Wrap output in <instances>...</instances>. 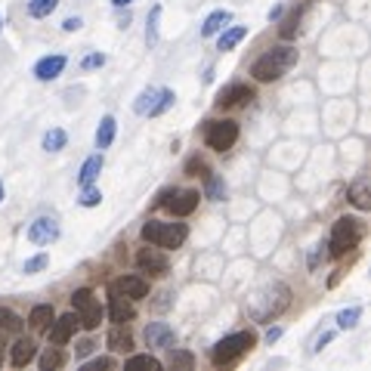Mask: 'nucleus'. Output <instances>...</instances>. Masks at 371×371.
<instances>
[{"instance_id":"18","label":"nucleus","mask_w":371,"mask_h":371,"mask_svg":"<svg viewBox=\"0 0 371 371\" xmlns=\"http://www.w3.org/2000/svg\"><path fill=\"white\" fill-rule=\"evenodd\" d=\"M229 22H232V13H229V9H213V13H210L208 19H204V25H201V37H213V34H220Z\"/></svg>"},{"instance_id":"38","label":"nucleus","mask_w":371,"mask_h":371,"mask_svg":"<svg viewBox=\"0 0 371 371\" xmlns=\"http://www.w3.org/2000/svg\"><path fill=\"white\" fill-rule=\"evenodd\" d=\"M297 22H300V16H297V13L288 16V19H285V25H282V37H291V34L297 31Z\"/></svg>"},{"instance_id":"5","label":"nucleus","mask_w":371,"mask_h":371,"mask_svg":"<svg viewBox=\"0 0 371 371\" xmlns=\"http://www.w3.org/2000/svg\"><path fill=\"white\" fill-rule=\"evenodd\" d=\"M362 241V223L356 217H340L331 229V241H328V250L334 257H343L347 250H352Z\"/></svg>"},{"instance_id":"19","label":"nucleus","mask_w":371,"mask_h":371,"mask_svg":"<svg viewBox=\"0 0 371 371\" xmlns=\"http://www.w3.org/2000/svg\"><path fill=\"white\" fill-rule=\"evenodd\" d=\"M248 37V28L245 25H235V28H223L220 31V41H217V50L223 53H229V50H235V46L241 44Z\"/></svg>"},{"instance_id":"7","label":"nucleus","mask_w":371,"mask_h":371,"mask_svg":"<svg viewBox=\"0 0 371 371\" xmlns=\"http://www.w3.org/2000/svg\"><path fill=\"white\" fill-rule=\"evenodd\" d=\"M204 143L213 152H226L238 143V124L235 121H208V127H204Z\"/></svg>"},{"instance_id":"12","label":"nucleus","mask_w":371,"mask_h":371,"mask_svg":"<svg viewBox=\"0 0 371 371\" xmlns=\"http://www.w3.org/2000/svg\"><path fill=\"white\" fill-rule=\"evenodd\" d=\"M111 291L124 294V297H130V300H143V297H148V282L139 275H124L111 285Z\"/></svg>"},{"instance_id":"33","label":"nucleus","mask_w":371,"mask_h":371,"mask_svg":"<svg viewBox=\"0 0 371 371\" xmlns=\"http://www.w3.org/2000/svg\"><path fill=\"white\" fill-rule=\"evenodd\" d=\"M81 208H96V204L102 201V192L99 189H93V186H83V192H81Z\"/></svg>"},{"instance_id":"24","label":"nucleus","mask_w":371,"mask_h":371,"mask_svg":"<svg viewBox=\"0 0 371 371\" xmlns=\"http://www.w3.org/2000/svg\"><path fill=\"white\" fill-rule=\"evenodd\" d=\"M53 319H56L53 306L50 303H41V306H34V310H31V315H28V325H31V328H46Z\"/></svg>"},{"instance_id":"49","label":"nucleus","mask_w":371,"mask_h":371,"mask_svg":"<svg viewBox=\"0 0 371 371\" xmlns=\"http://www.w3.org/2000/svg\"><path fill=\"white\" fill-rule=\"evenodd\" d=\"M0 28H4V19H0Z\"/></svg>"},{"instance_id":"6","label":"nucleus","mask_w":371,"mask_h":371,"mask_svg":"<svg viewBox=\"0 0 371 371\" xmlns=\"http://www.w3.org/2000/svg\"><path fill=\"white\" fill-rule=\"evenodd\" d=\"M173 90H164V87H148V90H143L136 96V102H133V111L136 115H143V118H158V115H164L167 108L173 106Z\"/></svg>"},{"instance_id":"3","label":"nucleus","mask_w":371,"mask_h":371,"mask_svg":"<svg viewBox=\"0 0 371 371\" xmlns=\"http://www.w3.org/2000/svg\"><path fill=\"white\" fill-rule=\"evenodd\" d=\"M143 238L148 245H158V248H183V241L189 238V229L186 223H161V220H148L143 226Z\"/></svg>"},{"instance_id":"31","label":"nucleus","mask_w":371,"mask_h":371,"mask_svg":"<svg viewBox=\"0 0 371 371\" xmlns=\"http://www.w3.org/2000/svg\"><path fill=\"white\" fill-rule=\"evenodd\" d=\"M0 328L4 331H19L22 328V319H19L13 310H4V306H0Z\"/></svg>"},{"instance_id":"42","label":"nucleus","mask_w":371,"mask_h":371,"mask_svg":"<svg viewBox=\"0 0 371 371\" xmlns=\"http://www.w3.org/2000/svg\"><path fill=\"white\" fill-rule=\"evenodd\" d=\"M81 25H83V22H81L78 16H68V19H65V22H62V28H65V31H78Z\"/></svg>"},{"instance_id":"13","label":"nucleus","mask_w":371,"mask_h":371,"mask_svg":"<svg viewBox=\"0 0 371 371\" xmlns=\"http://www.w3.org/2000/svg\"><path fill=\"white\" fill-rule=\"evenodd\" d=\"M146 343L148 347H161V350H171L173 343H176V334L171 325H164V322H152L146 328Z\"/></svg>"},{"instance_id":"22","label":"nucleus","mask_w":371,"mask_h":371,"mask_svg":"<svg viewBox=\"0 0 371 371\" xmlns=\"http://www.w3.org/2000/svg\"><path fill=\"white\" fill-rule=\"evenodd\" d=\"M115 133H118V121L106 115L99 121V130H96V148H108L111 143H115Z\"/></svg>"},{"instance_id":"15","label":"nucleus","mask_w":371,"mask_h":371,"mask_svg":"<svg viewBox=\"0 0 371 371\" xmlns=\"http://www.w3.org/2000/svg\"><path fill=\"white\" fill-rule=\"evenodd\" d=\"M198 198H201V195L195 189H183V192H173V198L167 201V208H171L176 217H189V213L198 208Z\"/></svg>"},{"instance_id":"17","label":"nucleus","mask_w":371,"mask_h":371,"mask_svg":"<svg viewBox=\"0 0 371 371\" xmlns=\"http://www.w3.org/2000/svg\"><path fill=\"white\" fill-rule=\"evenodd\" d=\"M133 303H130V300H124V294H111V303H108V315H111V322H130V319H133Z\"/></svg>"},{"instance_id":"1","label":"nucleus","mask_w":371,"mask_h":371,"mask_svg":"<svg viewBox=\"0 0 371 371\" xmlns=\"http://www.w3.org/2000/svg\"><path fill=\"white\" fill-rule=\"evenodd\" d=\"M288 303H291V291H288L285 285H266L263 291H257L248 300V315L257 322H269V319H275Z\"/></svg>"},{"instance_id":"8","label":"nucleus","mask_w":371,"mask_h":371,"mask_svg":"<svg viewBox=\"0 0 371 371\" xmlns=\"http://www.w3.org/2000/svg\"><path fill=\"white\" fill-rule=\"evenodd\" d=\"M71 303H74V315H78V322L83 325L87 331H93L102 319V306L99 300L93 297L90 288H78V291L71 294Z\"/></svg>"},{"instance_id":"37","label":"nucleus","mask_w":371,"mask_h":371,"mask_svg":"<svg viewBox=\"0 0 371 371\" xmlns=\"http://www.w3.org/2000/svg\"><path fill=\"white\" fill-rule=\"evenodd\" d=\"M171 362H173V365H180V368H192V356H189V352L173 350V347H171Z\"/></svg>"},{"instance_id":"4","label":"nucleus","mask_w":371,"mask_h":371,"mask_svg":"<svg viewBox=\"0 0 371 371\" xmlns=\"http://www.w3.org/2000/svg\"><path fill=\"white\" fill-rule=\"evenodd\" d=\"M257 343V337H254V331H235V334H226L217 347L210 350V362L213 365H229V362H235L241 352H248L250 347Z\"/></svg>"},{"instance_id":"25","label":"nucleus","mask_w":371,"mask_h":371,"mask_svg":"<svg viewBox=\"0 0 371 371\" xmlns=\"http://www.w3.org/2000/svg\"><path fill=\"white\" fill-rule=\"evenodd\" d=\"M350 201L356 204L359 210H368V208H371V198H368V180H359L356 186H350Z\"/></svg>"},{"instance_id":"28","label":"nucleus","mask_w":371,"mask_h":371,"mask_svg":"<svg viewBox=\"0 0 371 371\" xmlns=\"http://www.w3.org/2000/svg\"><path fill=\"white\" fill-rule=\"evenodd\" d=\"M56 6H59V0H28V13L34 19H46Z\"/></svg>"},{"instance_id":"11","label":"nucleus","mask_w":371,"mask_h":371,"mask_svg":"<svg viewBox=\"0 0 371 371\" xmlns=\"http://www.w3.org/2000/svg\"><path fill=\"white\" fill-rule=\"evenodd\" d=\"M254 99V90L248 87V83H229V87H223L217 93V106L220 108H232V106H241V102H250Z\"/></svg>"},{"instance_id":"43","label":"nucleus","mask_w":371,"mask_h":371,"mask_svg":"<svg viewBox=\"0 0 371 371\" xmlns=\"http://www.w3.org/2000/svg\"><path fill=\"white\" fill-rule=\"evenodd\" d=\"M278 337H282V328H278V325H273V328L266 331V343H275Z\"/></svg>"},{"instance_id":"2","label":"nucleus","mask_w":371,"mask_h":371,"mask_svg":"<svg viewBox=\"0 0 371 371\" xmlns=\"http://www.w3.org/2000/svg\"><path fill=\"white\" fill-rule=\"evenodd\" d=\"M294 62H297V50H294V46H275V50L263 53L254 65H250V74H254L257 81L269 83V81H278V78H282V74L291 68Z\"/></svg>"},{"instance_id":"44","label":"nucleus","mask_w":371,"mask_h":371,"mask_svg":"<svg viewBox=\"0 0 371 371\" xmlns=\"http://www.w3.org/2000/svg\"><path fill=\"white\" fill-rule=\"evenodd\" d=\"M186 171H189V173H195V171H204V161H201V158H192Z\"/></svg>"},{"instance_id":"29","label":"nucleus","mask_w":371,"mask_h":371,"mask_svg":"<svg viewBox=\"0 0 371 371\" xmlns=\"http://www.w3.org/2000/svg\"><path fill=\"white\" fill-rule=\"evenodd\" d=\"M158 19H161V6H152V13H148V25H146V44L148 46L158 44Z\"/></svg>"},{"instance_id":"21","label":"nucleus","mask_w":371,"mask_h":371,"mask_svg":"<svg viewBox=\"0 0 371 371\" xmlns=\"http://www.w3.org/2000/svg\"><path fill=\"white\" fill-rule=\"evenodd\" d=\"M99 171H102V155L96 152V155H90L87 161L81 164V173H78V183H81V189H83V186H93V183H96Z\"/></svg>"},{"instance_id":"48","label":"nucleus","mask_w":371,"mask_h":371,"mask_svg":"<svg viewBox=\"0 0 371 371\" xmlns=\"http://www.w3.org/2000/svg\"><path fill=\"white\" fill-rule=\"evenodd\" d=\"M0 201H4V183H0Z\"/></svg>"},{"instance_id":"23","label":"nucleus","mask_w":371,"mask_h":371,"mask_svg":"<svg viewBox=\"0 0 371 371\" xmlns=\"http://www.w3.org/2000/svg\"><path fill=\"white\" fill-rule=\"evenodd\" d=\"M108 350H115V352L133 350V337H130V331L121 328V325H115V328L108 331Z\"/></svg>"},{"instance_id":"32","label":"nucleus","mask_w":371,"mask_h":371,"mask_svg":"<svg viewBox=\"0 0 371 371\" xmlns=\"http://www.w3.org/2000/svg\"><path fill=\"white\" fill-rule=\"evenodd\" d=\"M127 368H152V371H158V368H161V362L146 352V356H130L127 359Z\"/></svg>"},{"instance_id":"10","label":"nucleus","mask_w":371,"mask_h":371,"mask_svg":"<svg viewBox=\"0 0 371 371\" xmlns=\"http://www.w3.org/2000/svg\"><path fill=\"white\" fill-rule=\"evenodd\" d=\"M59 238V223L53 217H37L31 226H28V241L31 245H53Z\"/></svg>"},{"instance_id":"39","label":"nucleus","mask_w":371,"mask_h":371,"mask_svg":"<svg viewBox=\"0 0 371 371\" xmlns=\"http://www.w3.org/2000/svg\"><path fill=\"white\" fill-rule=\"evenodd\" d=\"M111 365H115L111 359H93V362H87V365H83V371H99V368H111Z\"/></svg>"},{"instance_id":"45","label":"nucleus","mask_w":371,"mask_h":371,"mask_svg":"<svg viewBox=\"0 0 371 371\" xmlns=\"http://www.w3.org/2000/svg\"><path fill=\"white\" fill-rule=\"evenodd\" d=\"M328 340H331V331H325V334H322V337H319V340H315V347H312V350H319V347H322V343H328Z\"/></svg>"},{"instance_id":"16","label":"nucleus","mask_w":371,"mask_h":371,"mask_svg":"<svg viewBox=\"0 0 371 371\" xmlns=\"http://www.w3.org/2000/svg\"><path fill=\"white\" fill-rule=\"evenodd\" d=\"M53 328H50V343H56V347H62V343H68L71 340V334H74V325H78V315L68 312V315H59L56 322H50Z\"/></svg>"},{"instance_id":"46","label":"nucleus","mask_w":371,"mask_h":371,"mask_svg":"<svg viewBox=\"0 0 371 371\" xmlns=\"http://www.w3.org/2000/svg\"><path fill=\"white\" fill-rule=\"evenodd\" d=\"M275 19H282V6H275V9H269V22H275Z\"/></svg>"},{"instance_id":"34","label":"nucleus","mask_w":371,"mask_h":371,"mask_svg":"<svg viewBox=\"0 0 371 371\" xmlns=\"http://www.w3.org/2000/svg\"><path fill=\"white\" fill-rule=\"evenodd\" d=\"M46 263H50V257H46V254H37V257H31V260H25V263H22V273H25V275L41 273V269H46Z\"/></svg>"},{"instance_id":"26","label":"nucleus","mask_w":371,"mask_h":371,"mask_svg":"<svg viewBox=\"0 0 371 371\" xmlns=\"http://www.w3.org/2000/svg\"><path fill=\"white\" fill-rule=\"evenodd\" d=\"M65 143H68V133H65L62 127H53L44 133V148L46 152H59V148H65Z\"/></svg>"},{"instance_id":"41","label":"nucleus","mask_w":371,"mask_h":371,"mask_svg":"<svg viewBox=\"0 0 371 371\" xmlns=\"http://www.w3.org/2000/svg\"><path fill=\"white\" fill-rule=\"evenodd\" d=\"M319 260H325V250H322V245H315L310 254V269H319Z\"/></svg>"},{"instance_id":"30","label":"nucleus","mask_w":371,"mask_h":371,"mask_svg":"<svg viewBox=\"0 0 371 371\" xmlns=\"http://www.w3.org/2000/svg\"><path fill=\"white\" fill-rule=\"evenodd\" d=\"M359 315H362L359 306H350V310H340V312H337V325H340V328H356V325H359Z\"/></svg>"},{"instance_id":"40","label":"nucleus","mask_w":371,"mask_h":371,"mask_svg":"<svg viewBox=\"0 0 371 371\" xmlns=\"http://www.w3.org/2000/svg\"><path fill=\"white\" fill-rule=\"evenodd\" d=\"M93 350H96V343H93V340H78V347H74V352H78V356H90Z\"/></svg>"},{"instance_id":"20","label":"nucleus","mask_w":371,"mask_h":371,"mask_svg":"<svg viewBox=\"0 0 371 371\" xmlns=\"http://www.w3.org/2000/svg\"><path fill=\"white\" fill-rule=\"evenodd\" d=\"M34 356H37L34 340H28V337H25V340H16V343H13V356H9V359H13V365H16V368H25Z\"/></svg>"},{"instance_id":"35","label":"nucleus","mask_w":371,"mask_h":371,"mask_svg":"<svg viewBox=\"0 0 371 371\" xmlns=\"http://www.w3.org/2000/svg\"><path fill=\"white\" fill-rule=\"evenodd\" d=\"M62 365V352L59 350H46L44 356H41V368L44 371H53V368H59Z\"/></svg>"},{"instance_id":"27","label":"nucleus","mask_w":371,"mask_h":371,"mask_svg":"<svg viewBox=\"0 0 371 371\" xmlns=\"http://www.w3.org/2000/svg\"><path fill=\"white\" fill-rule=\"evenodd\" d=\"M204 198L223 201V198H226V183H223L220 176H208V183H204Z\"/></svg>"},{"instance_id":"47","label":"nucleus","mask_w":371,"mask_h":371,"mask_svg":"<svg viewBox=\"0 0 371 371\" xmlns=\"http://www.w3.org/2000/svg\"><path fill=\"white\" fill-rule=\"evenodd\" d=\"M115 6H127V4H133V0H111Z\"/></svg>"},{"instance_id":"14","label":"nucleus","mask_w":371,"mask_h":371,"mask_svg":"<svg viewBox=\"0 0 371 371\" xmlns=\"http://www.w3.org/2000/svg\"><path fill=\"white\" fill-rule=\"evenodd\" d=\"M65 65H68V59H65L62 53L44 56V59L34 65V78H37V81H53V78H59V74H62Z\"/></svg>"},{"instance_id":"9","label":"nucleus","mask_w":371,"mask_h":371,"mask_svg":"<svg viewBox=\"0 0 371 371\" xmlns=\"http://www.w3.org/2000/svg\"><path fill=\"white\" fill-rule=\"evenodd\" d=\"M136 266L143 269V273H148V275H164L171 263H167L164 250L155 245V248H143V250H139V254H136Z\"/></svg>"},{"instance_id":"36","label":"nucleus","mask_w":371,"mask_h":371,"mask_svg":"<svg viewBox=\"0 0 371 371\" xmlns=\"http://www.w3.org/2000/svg\"><path fill=\"white\" fill-rule=\"evenodd\" d=\"M102 65H106V53H90V56H83V59H81V68L83 71L102 68Z\"/></svg>"}]
</instances>
